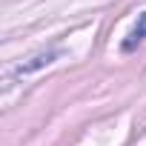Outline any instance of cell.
I'll use <instances>...</instances> for the list:
<instances>
[{"mask_svg":"<svg viewBox=\"0 0 146 146\" xmlns=\"http://www.w3.org/2000/svg\"><path fill=\"white\" fill-rule=\"evenodd\" d=\"M57 57H60V49H49V52H40V54H35V57H29V60L17 63L15 75H17V78H20V75H32V72H37V69H43V66L54 63Z\"/></svg>","mask_w":146,"mask_h":146,"instance_id":"obj_1","label":"cell"},{"mask_svg":"<svg viewBox=\"0 0 146 146\" xmlns=\"http://www.w3.org/2000/svg\"><path fill=\"white\" fill-rule=\"evenodd\" d=\"M140 40H146V12H140V17H137V26L132 29V35L123 40V52H132Z\"/></svg>","mask_w":146,"mask_h":146,"instance_id":"obj_2","label":"cell"}]
</instances>
